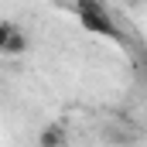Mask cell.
<instances>
[{"mask_svg":"<svg viewBox=\"0 0 147 147\" xmlns=\"http://www.w3.org/2000/svg\"><path fill=\"white\" fill-rule=\"evenodd\" d=\"M75 14H79L82 28L92 31V34H103V38H116L120 34V28H116V21H113L110 7H106L103 0H79V3H75Z\"/></svg>","mask_w":147,"mask_h":147,"instance_id":"1","label":"cell"},{"mask_svg":"<svg viewBox=\"0 0 147 147\" xmlns=\"http://www.w3.org/2000/svg\"><path fill=\"white\" fill-rule=\"evenodd\" d=\"M38 147H69V130L62 123H48L38 134Z\"/></svg>","mask_w":147,"mask_h":147,"instance_id":"2","label":"cell"},{"mask_svg":"<svg viewBox=\"0 0 147 147\" xmlns=\"http://www.w3.org/2000/svg\"><path fill=\"white\" fill-rule=\"evenodd\" d=\"M3 55H10V58H17V55H24L28 51V38H24V31L17 28V24H10V34H7V41H3V48H0Z\"/></svg>","mask_w":147,"mask_h":147,"instance_id":"3","label":"cell"},{"mask_svg":"<svg viewBox=\"0 0 147 147\" xmlns=\"http://www.w3.org/2000/svg\"><path fill=\"white\" fill-rule=\"evenodd\" d=\"M7 34H10V21H0V48H3V41H7Z\"/></svg>","mask_w":147,"mask_h":147,"instance_id":"4","label":"cell"}]
</instances>
